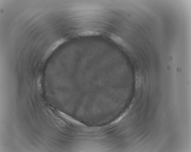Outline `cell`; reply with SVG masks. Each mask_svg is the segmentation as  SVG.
I'll list each match as a JSON object with an SVG mask.
<instances>
[{
  "label": "cell",
  "instance_id": "6da1fadb",
  "mask_svg": "<svg viewBox=\"0 0 191 152\" xmlns=\"http://www.w3.org/2000/svg\"><path fill=\"white\" fill-rule=\"evenodd\" d=\"M66 41L65 39L62 38L59 40L52 44L47 50L43 58L44 60H46L51 54L61 44L64 43Z\"/></svg>",
  "mask_w": 191,
  "mask_h": 152
},
{
  "label": "cell",
  "instance_id": "7a4b0ae2",
  "mask_svg": "<svg viewBox=\"0 0 191 152\" xmlns=\"http://www.w3.org/2000/svg\"><path fill=\"white\" fill-rule=\"evenodd\" d=\"M109 35L110 39L116 44L121 45L124 44L123 40L118 36L113 33H110Z\"/></svg>",
  "mask_w": 191,
  "mask_h": 152
},
{
  "label": "cell",
  "instance_id": "3957f363",
  "mask_svg": "<svg viewBox=\"0 0 191 152\" xmlns=\"http://www.w3.org/2000/svg\"><path fill=\"white\" fill-rule=\"evenodd\" d=\"M99 35V33L98 32L92 31H84L79 34V35L81 36H96Z\"/></svg>",
  "mask_w": 191,
  "mask_h": 152
}]
</instances>
